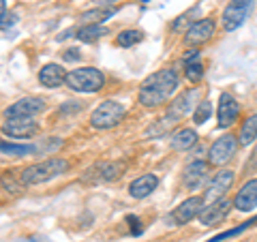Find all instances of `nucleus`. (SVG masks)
Wrapping results in <instances>:
<instances>
[{"instance_id":"1","label":"nucleus","mask_w":257,"mask_h":242,"mask_svg":"<svg viewBox=\"0 0 257 242\" xmlns=\"http://www.w3.org/2000/svg\"><path fill=\"white\" fill-rule=\"evenodd\" d=\"M180 84V75L174 67H165L159 69L157 73L148 75L140 86V94H138V103L146 109H155L161 107L163 103L170 101V96L178 90Z\"/></svg>"},{"instance_id":"2","label":"nucleus","mask_w":257,"mask_h":242,"mask_svg":"<svg viewBox=\"0 0 257 242\" xmlns=\"http://www.w3.org/2000/svg\"><path fill=\"white\" fill-rule=\"evenodd\" d=\"M69 161L62 159V157H50L45 161H39V163H32L26 165L20 172V180L26 184V187H35V184H43V182H50L58 176L67 174L69 172Z\"/></svg>"},{"instance_id":"3","label":"nucleus","mask_w":257,"mask_h":242,"mask_svg":"<svg viewBox=\"0 0 257 242\" xmlns=\"http://www.w3.org/2000/svg\"><path fill=\"white\" fill-rule=\"evenodd\" d=\"M73 92H82V94H94L101 92L103 86H105V75H103L101 69L96 67H79L67 73V79H64Z\"/></svg>"},{"instance_id":"4","label":"nucleus","mask_w":257,"mask_h":242,"mask_svg":"<svg viewBox=\"0 0 257 242\" xmlns=\"http://www.w3.org/2000/svg\"><path fill=\"white\" fill-rule=\"evenodd\" d=\"M126 116V107L118 101H103L99 107H94V111L90 114V127L96 131H107V129H114L124 120Z\"/></svg>"},{"instance_id":"5","label":"nucleus","mask_w":257,"mask_h":242,"mask_svg":"<svg viewBox=\"0 0 257 242\" xmlns=\"http://www.w3.org/2000/svg\"><path fill=\"white\" fill-rule=\"evenodd\" d=\"M238 135L234 133H223L219 140H214L212 142V146L210 150H208V163L210 165H225V163H229L231 159L236 157V152H238Z\"/></svg>"},{"instance_id":"6","label":"nucleus","mask_w":257,"mask_h":242,"mask_svg":"<svg viewBox=\"0 0 257 242\" xmlns=\"http://www.w3.org/2000/svg\"><path fill=\"white\" fill-rule=\"evenodd\" d=\"M253 9V0H231L221 13V24L225 32H234L246 22Z\"/></svg>"},{"instance_id":"7","label":"nucleus","mask_w":257,"mask_h":242,"mask_svg":"<svg viewBox=\"0 0 257 242\" xmlns=\"http://www.w3.org/2000/svg\"><path fill=\"white\" fill-rule=\"evenodd\" d=\"M39 131H41V127L32 118H9L0 127V133L5 137H11V140H30Z\"/></svg>"},{"instance_id":"8","label":"nucleus","mask_w":257,"mask_h":242,"mask_svg":"<svg viewBox=\"0 0 257 242\" xmlns=\"http://www.w3.org/2000/svg\"><path fill=\"white\" fill-rule=\"evenodd\" d=\"M238 118H240V103L229 92H221L219 103H216V127L229 129L231 125H236Z\"/></svg>"},{"instance_id":"9","label":"nucleus","mask_w":257,"mask_h":242,"mask_svg":"<svg viewBox=\"0 0 257 242\" xmlns=\"http://www.w3.org/2000/svg\"><path fill=\"white\" fill-rule=\"evenodd\" d=\"M216 32V22L214 18H202L197 22H193L191 26L187 28V37H184V43L191 45V47H199L208 43L210 39L214 37Z\"/></svg>"},{"instance_id":"10","label":"nucleus","mask_w":257,"mask_h":242,"mask_svg":"<svg viewBox=\"0 0 257 242\" xmlns=\"http://www.w3.org/2000/svg\"><path fill=\"white\" fill-rule=\"evenodd\" d=\"M45 109V99L41 96H24L5 109V118H32Z\"/></svg>"},{"instance_id":"11","label":"nucleus","mask_w":257,"mask_h":242,"mask_svg":"<svg viewBox=\"0 0 257 242\" xmlns=\"http://www.w3.org/2000/svg\"><path fill=\"white\" fill-rule=\"evenodd\" d=\"M234 178H236L234 169H219L204 193V201H210L212 204V201L225 197V193H227L231 189V184H234Z\"/></svg>"},{"instance_id":"12","label":"nucleus","mask_w":257,"mask_h":242,"mask_svg":"<svg viewBox=\"0 0 257 242\" xmlns=\"http://www.w3.org/2000/svg\"><path fill=\"white\" fill-rule=\"evenodd\" d=\"M208 169H210V163L208 161H191V163L184 167L182 172V184L187 191H197L204 184V180L208 178Z\"/></svg>"},{"instance_id":"13","label":"nucleus","mask_w":257,"mask_h":242,"mask_svg":"<svg viewBox=\"0 0 257 242\" xmlns=\"http://www.w3.org/2000/svg\"><path fill=\"white\" fill-rule=\"evenodd\" d=\"M122 174H124V163H122V161H111V163H96L94 167H90V169L86 172L84 180L92 176V180H96V182H114V180H118Z\"/></svg>"},{"instance_id":"14","label":"nucleus","mask_w":257,"mask_h":242,"mask_svg":"<svg viewBox=\"0 0 257 242\" xmlns=\"http://www.w3.org/2000/svg\"><path fill=\"white\" fill-rule=\"evenodd\" d=\"M202 206H204V197H199V195H193L189 199H184L180 206L174 208L172 221L176 225H187V223H191L193 219H195V216H199V212H202Z\"/></svg>"},{"instance_id":"15","label":"nucleus","mask_w":257,"mask_h":242,"mask_svg":"<svg viewBox=\"0 0 257 242\" xmlns=\"http://www.w3.org/2000/svg\"><path fill=\"white\" fill-rule=\"evenodd\" d=\"M231 206H234V204H231V199H225V197L216 199V201H212L210 206L202 208V212H199V221H202V225H206V227L221 223V221L227 219Z\"/></svg>"},{"instance_id":"16","label":"nucleus","mask_w":257,"mask_h":242,"mask_svg":"<svg viewBox=\"0 0 257 242\" xmlns=\"http://www.w3.org/2000/svg\"><path fill=\"white\" fill-rule=\"evenodd\" d=\"M234 208L238 212H248L257 208V178L246 180L234 197Z\"/></svg>"},{"instance_id":"17","label":"nucleus","mask_w":257,"mask_h":242,"mask_svg":"<svg viewBox=\"0 0 257 242\" xmlns=\"http://www.w3.org/2000/svg\"><path fill=\"white\" fill-rule=\"evenodd\" d=\"M64 79H67V71H64L60 64L56 62H50V64H43L41 71H39V84L43 88H60L64 84Z\"/></svg>"},{"instance_id":"18","label":"nucleus","mask_w":257,"mask_h":242,"mask_svg":"<svg viewBox=\"0 0 257 242\" xmlns=\"http://www.w3.org/2000/svg\"><path fill=\"white\" fill-rule=\"evenodd\" d=\"M159 187V178L155 174H144L140 178H135L131 184H128V195L135 199H144L155 193V189Z\"/></svg>"},{"instance_id":"19","label":"nucleus","mask_w":257,"mask_h":242,"mask_svg":"<svg viewBox=\"0 0 257 242\" xmlns=\"http://www.w3.org/2000/svg\"><path fill=\"white\" fill-rule=\"evenodd\" d=\"M105 35H109V30L105 26H101V24H82L77 30H75V39L82 43H94L99 41V39H103Z\"/></svg>"},{"instance_id":"20","label":"nucleus","mask_w":257,"mask_h":242,"mask_svg":"<svg viewBox=\"0 0 257 242\" xmlns=\"http://www.w3.org/2000/svg\"><path fill=\"white\" fill-rule=\"evenodd\" d=\"M197 140H199V135H197L195 129L184 127V129H178V131H174L172 148H174V150H191V148L197 144Z\"/></svg>"},{"instance_id":"21","label":"nucleus","mask_w":257,"mask_h":242,"mask_svg":"<svg viewBox=\"0 0 257 242\" xmlns=\"http://www.w3.org/2000/svg\"><path fill=\"white\" fill-rule=\"evenodd\" d=\"M255 140H257V114H251L248 118L242 120V125H240L238 144L240 146H251Z\"/></svg>"},{"instance_id":"22","label":"nucleus","mask_w":257,"mask_h":242,"mask_svg":"<svg viewBox=\"0 0 257 242\" xmlns=\"http://www.w3.org/2000/svg\"><path fill=\"white\" fill-rule=\"evenodd\" d=\"M116 13H118L116 7H96V9H92V11L82 13L79 22L82 24H103V22H107L109 18H114Z\"/></svg>"},{"instance_id":"23","label":"nucleus","mask_w":257,"mask_h":242,"mask_svg":"<svg viewBox=\"0 0 257 242\" xmlns=\"http://www.w3.org/2000/svg\"><path fill=\"white\" fill-rule=\"evenodd\" d=\"M24 187H26V184L15 178V174L11 169H7V172L0 174V189L7 191L9 195H20V193H24Z\"/></svg>"},{"instance_id":"24","label":"nucleus","mask_w":257,"mask_h":242,"mask_svg":"<svg viewBox=\"0 0 257 242\" xmlns=\"http://www.w3.org/2000/svg\"><path fill=\"white\" fill-rule=\"evenodd\" d=\"M144 39H146V35H144L142 30H122V32H118L116 35V45L118 47H135V45H140Z\"/></svg>"},{"instance_id":"25","label":"nucleus","mask_w":257,"mask_h":242,"mask_svg":"<svg viewBox=\"0 0 257 242\" xmlns=\"http://www.w3.org/2000/svg\"><path fill=\"white\" fill-rule=\"evenodd\" d=\"M0 152L9 157H28L35 155V146H26V144H11V142H0Z\"/></svg>"},{"instance_id":"26","label":"nucleus","mask_w":257,"mask_h":242,"mask_svg":"<svg viewBox=\"0 0 257 242\" xmlns=\"http://www.w3.org/2000/svg\"><path fill=\"white\" fill-rule=\"evenodd\" d=\"M210 116H212V103L208 101V99L199 101L197 105H195V109H193V123H195L197 127L204 125V123H208V120H210Z\"/></svg>"},{"instance_id":"27","label":"nucleus","mask_w":257,"mask_h":242,"mask_svg":"<svg viewBox=\"0 0 257 242\" xmlns=\"http://www.w3.org/2000/svg\"><path fill=\"white\" fill-rule=\"evenodd\" d=\"M251 227H255V221H253V219H248V221H244V223H240L238 227H231V229H227V231H223V233H219V236H214L212 240H208V242H223V240L236 238V236H240L242 231L251 229Z\"/></svg>"},{"instance_id":"28","label":"nucleus","mask_w":257,"mask_h":242,"mask_svg":"<svg viewBox=\"0 0 257 242\" xmlns=\"http://www.w3.org/2000/svg\"><path fill=\"white\" fill-rule=\"evenodd\" d=\"M184 77H187V82H191V84H199L204 79V64L199 60L184 64Z\"/></svg>"},{"instance_id":"29","label":"nucleus","mask_w":257,"mask_h":242,"mask_svg":"<svg viewBox=\"0 0 257 242\" xmlns=\"http://www.w3.org/2000/svg\"><path fill=\"white\" fill-rule=\"evenodd\" d=\"M20 22V18H18V13H3L0 15V30H9V28H13L15 24Z\"/></svg>"},{"instance_id":"30","label":"nucleus","mask_w":257,"mask_h":242,"mask_svg":"<svg viewBox=\"0 0 257 242\" xmlns=\"http://www.w3.org/2000/svg\"><path fill=\"white\" fill-rule=\"evenodd\" d=\"M202 58V52H199V47H191L182 54V64H191V62H197Z\"/></svg>"},{"instance_id":"31","label":"nucleus","mask_w":257,"mask_h":242,"mask_svg":"<svg viewBox=\"0 0 257 242\" xmlns=\"http://www.w3.org/2000/svg\"><path fill=\"white\" fill-rule=\"evenodd\" d=\"M126 223L131 225V233L133 236H140V233L144 231V225H142V221L138 219L135 214H131V216H126Z\"/></svg>"},{"instance_id":"32","label":"nucleus","mask_w":257,"mask_h":242,"mask_svg":"<svg viewBox=\"0 0 257 242\" xmlns=\"http://www.w3.org/2000/svg\"><path fill=\"white\" fill-rule=\"evenodd\" d=\"M79 58H82V54H79L77 47H69V50L62 52V60H67V62H77Z\"/></svg>"},{"instance_id":"33","label":"nucleus","mask_w":257,"mask_h":242,"mask_svg":"<svg viewBox=\"0 0 257 242\" xmlns=\"http://www.w3.org/2000/svg\"><path fill=\"white\" fill-rule=\"evenodd\" d=\"M92 3L96 5V7H111L116 3V0H92Z\"/></svg>"},{"instance_id":"34","label":"nucleus","mask_w":257,"mask_h":242,"mask_svg":"<svg viewBox=\"0 0 257 242\" xmlns=\"http://www.w3.org/2000/svg\"><path fill=\"white\" fill-rule=\"evenodd\" d=\"M7 13V0H0V15Z\"/></svg>"},{"instance_id":"35","label":"nucleus","mask_w":257,"mask_h":242,"mask_svg":"<svg viewBox=\"0 0 257 242\" xmlns=\"http://www.w3.org/2000/svg\"><path fill=\"white\" fill-rule=\"evenodd\" d=\"M253 221H255V225H257V216H253Z\"/></svg>"}]
</instances>
